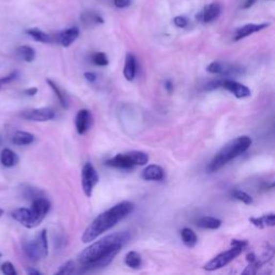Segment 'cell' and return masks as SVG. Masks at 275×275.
I'll return each mask as SVG.
<instances>
[{
    "label": "cell",
    "mask_w": 275,
    "mask_h": 275,
    "mask_svg": "<svg viewBox=\"0 0 275 275\" xmlns=\"http://www.w3.org/2000/svg\"><path fill=\"white\" fill-rule=\"evenodd\" d=\"M220 12H222V5L218 2H213L204 8L202 12L197 16V19L202 21L203 23H211L218 19Z\"/></svg>",
    "instance_id": "4fadbf2b"
},
{
    "label": "cell",
    "mask_w": 275,
    "mask_h": 275,
    "mask_svg": "<svg viewBox=\"0 0 275 275\" xmlns=\"http://www.w3.org/2000/svg\"><path fill=\"white\" fill-rule=\"evenodd\" d=\"M23 249L25 254L28 256L32 261H38L41 258H45L48 254V245H47V235L46 230H42L37 235L35 240L24 242Z\"/></svg>",
    "instance_id": "5b68a950"
},
{
    "label": "cell",
    "mask_w": 275,
    "mask_h": 275,
    "mask_svg": "<svg viewBox=\"0 0 275 275\" xmlns=\"http://www.w3.org/2000/svg\"><path fill=\"white\" fill-rule=\"evenodd\" d=\"M125 263L129 268L138 269V268H140V266H141V263H142L141 256H140L138 252H134V251L129 252L126 255Z\"/></svg>",
    "instance_id": "4316f807"
},
{
    "label": "cell",
    "mask_w": 275,
    "mask_h": 275,
    "mask_svg": "<svg viewBox=\"0 0 275 275\" xmlns=\"http://www.w3.org/2000/svg\"><path fill=\"white\" fill-rule=\"evenodd\" d=\"M129 154H130L133 163L136 166H145L148 163V154H145L143 152H138V150H134V152H129Z\"/></svg>",
    "instance_id": "83f0119b"
},
{
    "label": "cell",
    "mask_w": 275,
    "mask_h": 275,
    "mask_svg": "<svg viewBox=\"0 0 275 275\" xmlns=\"http://www.w3.org/2000/svg\"><path fill=\"white\" fill-rule=\"evenodd\" d=\"M250 220L253 225L258 228L273 227V226H275V213L263 215L260 217H252Z\"/></svg>",
    "instance_id": "44dd1931"
},
{
    "label": "cell",
    "mask_w": 275,
    "mask_h": 275,
    "mask_svg": "<svg viewBox=\"0 0 275 275\" xmlns=\"http://www.w3.org/2000/svg\"><path fill=\"white\" fill-rule=\"evenodd\" d=\"M231 245H233V249H230L225 253H222V254H219L215 258H213L211 261H209L207 265L204 266V269H206L207 271H214L217 270V269L227 266L228 263L234 260L235 258L241 254L244 247L247 245V242L233 240Z\"/></svg>",
    "instance_id": "277c9868"
},
{
    "label": "cell",
    "mask_w": 275,
    "mask_h": 275,
    "mask_svg": "<svg viewBox=\"0 0 275 275\" xmlns=\"http://www.w3.org/2000/svg\"><path fill=\"white\" fill-rule=\"evenodd\" d=\"M233 197L236 200H239L241 202H243L245 204H251L253 202V199L252 197L249 195V193H246L243 190H236L233 192Z\"/></svg>",
    "instance_id": "4dcf8cb0"
},
{
    "label": "cell",
    "mask_w": 275,
    "mask_h": 275,
    "mask_svg": "<svg viewBox=\"0 0 275 275\" xmlns=\"http://www.w3.org/2000/svg\"><path fill=\"white\" fill-rule=\"evenodd\" d=\"M37 93H38V88H36V87L27 88V89L24 90V94H25L26 96H30V97L37 95Z\"/></svg>",
    "instance_id": "74e56055"
},
{
    "label": "cell",
    "mask_w": 275,
    "mask_h": 275,
    "mask_svg": "<svg viewBox=\"0 0 275 275\" xmlns=\"http://www.w3.org/2000/svg\"><path fill=\"white\" fill-rule=\"evenodd\" d=\"M173 23L176 27H179V28H185L188 24V21L184 16H176L173 20Z\"/></svg>",
    "instance_id": "e575fe53"
},
{
    "label": "cell",
    "mask_w": 275,
    "mask_h": 275,
    "mask_svg": "<svg viewBox=\"0 0 275 275\" xmlns=\"http://www.w3.org/2000/svg\"><path fill=\"white\" fill-rule=\"evenodd\" d=\"M208 71L213 74H219V75H236L242 74L244 72V69L236 66L233 63H223V62H214L210 63L208 68Z\"/></svg>",
    "instance_id": "9c48e42d"
},
{
    "label": "cell",
    "mask_w": 275,
    "mask_h": 275,
    "mask_svg": "<svg viewBox=\"0 0 275 275\" xmlns=\"http://www.w3.org/2000/svg\"><path fill=\"white\" fill-rule=\"evenodd\" d=\"M1 271L5 275H16V274H18V272H16V270H15L14 266L11 262H9V261L2 263V265H1Z\"/></svg>",
    "instance_id": "d6a6232c"
},
{
    "label": "cell",
    "mask_w": 275,
    "mask_h": 275,
    "mask_svg": "<svg viewBox=\"0 0 275 275\" xmlns=\"http://www.w3.org/2000/svg\"><path fill=\"white\" fill-rule=\"evenodd\" d=\"M99 183V175L97 173L94 166L86 163L82 169V187L84 193L87 197H91L95 186Z\"/></svg>",
    "instance_id": "52a82bcc"
},
{
    "label": "cell",
    "mask_w": 275,
    "mask_h": 275,
    "mask_svg": "<svg viewBox=\"0 0 275 275\" xmlns=\"http://www.w3.org/2000/svg\"><path fill=\"white\" fill-rule=\"evenodd\" d=\"M268 26H269V24H247V25L242 26L241 28L236 29L235 35H234V40L239 41V40L244 39V38L255 34V32L263 30L265 28H267Z\"/></svg>",
    "instance_id": "9a60e30c"
},
{
    "label": "cell",
    "mask_w": 275,
    "mask_h": 275,
    "mask_svg": "<svg viewBox=\"0 0 275 275\" xmlns=\"http://www.w3.org/2000/svg\"><path fill=\"white\" fill-rule=\"evenodd\" d=\"M210 85H213L212 87L210 88L223 87L225 89H227L230 91V93H233L236 98H246V97L251 96V89L247 87V86L238 83L236 81L233 80H228V79L220 80V81H216V82H213Z\"/></svg>",
    "instance_id": "8992f818"
},
{
    "label": "cell",
    "mask_w": 275,
    "mask_h": 275,
    "mask_svg": "<svg viewBox=\"0 0 275 275\" xmlns=\"http://www.w3.org/2000/svg\"><path fill=\"white\" fill-rule=\"evenodd\" d=\"M2 214H3V210H2V209H0V217L2 216Z\"/></svg>",
    "instance_id": "b9f144b4"
},
{
    "label": "cell",
    "mask_w": 275,
    "mask_h": 275,
    "mask_svg": "<svg viewBox=\"0 0 275 275\" xmlns=\"http://www.w3.org/2000/svg\"><path fill=\"white\" fill-rule=\"evenodd\" d=\"M80 36V30L77 27H71L66 30L62 31L61 34L55 36V42L59 43V44L68 47L72 44V43L78 39Z\"/></svg>",
    "instance_id": "7c38bea8"
},
{
    "label": "cell",
    "mask_w": 275,
    "mask_h": 275,
    "mask_svg": "<svg viewBox=\"0 0 275 275\" xmlns=\"http://www.w3.org/2000/svg\"><path fill=\"white\" fill-rule=\"evenodd\" d=\"M35 141V136L30 132L18 131L13 136L12 142L15 145H29Z\"/></svg>",
    "instance_id": "603a6c76"
},
{
    "label": "cell",
    "mask_w": 275,
    "mask_h": 275,
    "mask_svg": "<svg viewBox=\"0 0 275 275\" xmlns=\"http://www.w3.org/2000/svg\"><path fill=\"white\" fill-rule=\"evenodd\" d=\"M197 225L203 229H217L222 225V220L211 216H206L199 219Z\"/></svg>",
    "instance_id": "cb8c5ba5"
},
{
    "label": "cell",
    "mask_w": 275,
    "mask_h": 275,
    "mask_svg": "<svg viewBox=\"0 0 275 275\" xmlns=\"http://www.w3.org/2000/svg\"><path fill=\"white\" fill-rule=\"evenodd\" d=\"M80 19L81 23L83 24L85 28H91V27L105 23V20L98 13L94 12V11H85V12L81 14Z\"/></svg>",
    "instance_id": "2e32d148"
},
{
    "label": "cell",
    "mask_w": 275,
    "mask_h": 275,
    "mask_svg": "<svg viewBox=\"0 0 275 275\" xmlns=\"http://www.w3.org/2000/svg\"><path fill=\"white\" fill-rule=\"evenodd\" d=\"M21 117L27 121L34 122H47L55 117V112L50 107H40V109H31L21 113Z\"/></svg>",
    "instance_id": "30bf717a"
},
{
    "label": "cell",
    "mask_w": 275,
    "mask_h": 275,
    "mask_svg": "<svg viewBox=\"0 0 275 275\" xmlns=\"http://www.w3.org/2000/svg\"><path fill=\"white\" fill-rule=\"evenodd\" d=\"M84 78L88 81L90 83H94L95 81L97 80V75L94 72H85L84 73Z\"/></svg>",
    "instance_id": "8d00e7d4"
},
{
    "label": "cell",
    "mask_w": 275,
    "mask_h": 275,
    "mask_svg": "<svg viewBox=\"0 0 275 275\" xmlns=\"http://www.w3.org/2000/svg\"><path fill=\"white\" fill-rule=\"evenodd\" d=\"M18 77H19L18 71H14V72H12L11 74H9L8 77L1 78V79H0V88H1L3 85L8 84V83H10V82H12V81H14Z\"/></svg>",
    "instance_id": "836d02e7"
},
{
    "label": "cell",
    "mask_w": 275,
    "mask_h": 275,
    "mask_svg": "<svg viewBox=\"0 0 275 275\" xmlns=\"http://www.w3.org/2000/svg\"><path fill=\"white\" fill-rule=\"evenodd\" d=\"M91 123V114L88 110H80L75 117V127L80 134H84L88 130Z\"/></svg>",
    "instance_id": "5bb4252c"
},
{
    "label": "cell",
    "mask_w": 275,
    "mask_h": 275,
    "mask_svg": "<svg viewBox=\"0 0 275 275\" xmlns=\"http://www.w3.org/2000/svg\"><path fill=\"white\" fill-rule=\"evenodd\" d=\"M165 171L157 165L148 166L142 172V179L145 181H163Z\"/></svg>",
    "instance_id": "ac0fdd59"
},
{
    "label": "cell",
    "mask_w": 275,
    "mask_h": 275,
    "mask_svg": "<svg viewBox=\"0 0 275 275\" xmlns=\"http://www.w3.org/2000/svg\"><path fill=\"white\" fill-rule=\"evenodd\" d=\"M165 87L169 94H171L172 91H173V84H172L171 81H167L166 84H165Z\"/></svg>",
    "instance_id": "f35d334b"
},
{
    "label": "cell",
    "mask_w": 275,
    "mask_h": 275,
    "mask_svg": "<svg viewBox=\"0 0 275 275\" xmlns=\"http://www.w3.org/2000/svg\"><path fill=\"white\" fill-rule=\"evenodd\" d=\"M27 273H28V274H36V275L41 274V272L37 271V270H32V269H28V270H27Z\"/></svg>",
    "instance_id": "60d3db41"
},
{
    "label": "cell",
    "mask_w": 275,
    "mask_h": 275,
    "mask_svg": "<svg viewBox=\"0 0 275 275\" xmlns=\"http://www.w3.org/2000/svg\"><path fill=\"white\" fill-rule=\"evenodd\" d=\"M91 61H93V63L96 64V66L105 67L109 64V59H107L106 54L102 52H97V53L93 54V56H91Z\"/></svg>",
    "instance_id": "f546056e"
},
{
    "label": "cell",
    "mask_w": 275,
    "mask_h": 275,
    "mask_svg": "<svg viewBox=\"0 0 275 275\" xmlns=\"http://www.w3.org/2000/svg\"><path fill=\"white\" fill-rule=\"evenodd\" d=\"M129 239H130V234L128 233L106 235L81 253L79 255V261L82 263L85 270L109 266Z\"/></svg>",
    "instance_id": "6da1fadb"
},
{
    "label": "cell",
    "mask_w": 275,
    "mask_h": 275,
    "mask_svg": "<svg viewBox=\"0 0 275 275\" xmlns=\"http://www.w3.org/2000/svg\"><path fill=\"white\" fill-rule=\"evenodd\" d=\"M74 269H75L74 262L72 260H69L66 263H63V265L59 268L57 273L58 274H71L74 272Z\"/></svg>",
    "instance_id": "1f68e13d"
},
{
    "label": "cell",
    "mask_w": 275,
    "mask_h": 275,
    "mask_svg": "<svg viewBox=\"0 0 275 275\" xmlns=\"http://www.w3.org/2000/svg\"><path fill=\"white\" fill-rule=\"evenodd\" d=\"M0 163H1L5 168H12V167H14L19 163V156L16 155L13 150L4 148L1 154H0Z\"/></svg>",
    "instance_id": "ffe728a7"
},
{
    "label": "cell",
    "mask_w": 275,
    "mask_h": 275,
    "mask_svg": "<svg viewBox=\"0 0 275 275\" xmlns=\"http://www.w3.org/2000/svg\"><path fill=\"white\" fill-rule=\"evenodd\" d=\"M106 166H110L113 167V168H118V169H131L133 167H136L129 153L118 154L114 156V157L110 158L109 160H106Z\"/></svg>",
    "instance_id": "8fae6325"
},
{
    "label": "cell",
    "mask_w": 275,
    "mask_h": 275,
    "mask_svg": "<svg viewBox=\"0 0 275 275\" xmlns=\"http://www.w3.org/2000/svg\"><path fill=\"white\" fill-rule=\"evenodd\" d=\"M256 1H257V0H246L244 5H243V8H244V9H249V8L253 7V5H254V3H255Z\"/></svg>",
    "instance_id": "ab89813d"
},
{
    "label": "cell",
    "mask_w": 275,
    "mask_h": 275,
    "mask_svg": "<svg viewBox=\"0 0 275 275\" xmlns=\"http://www.w3.org/2000/svg\"><path fill=\"white\" fill-rule=\"evenodd\" d=\"M133 209L134 206L131 202L123 201L98 215L84 231L82 235L83 243H90L100 234L114 227L122 219L127 217L133 211Z\"/></svg>",
    "instance_id": "7a4b0ae2"
},
{
    "label": "cell",
    "mask_w": 275,
    "mask_h": 275,
    "mask_svg": "<svg viewBox=\"0 0 275 275\" xmlns=\"http://www.w3.org/2000/svg\"><path fill=\"white\" fill-rule=\"evenodd\" d=\"M181 238H182L183 243L188 247H193L197 244V241H198L196 233L190 228H184L181 230Z\"/></svg>",
    "instance_id": "d4e9b609"
},
{
    "label": "cell",
    "mask_w": 275,
    "mask_h": 275,
    "mask_svg": "<svg viewBox=\"0 0 275 275\" xmlns=\"http://www.w3.org/2000/svg\"><path fill=\"white\" fill-rule=\"evenodd\" d=\"M124 77L127 81H133L137 73V59L133 54L128 53L126 55L125 66H124Z\"/></svg>",
    "instance_id": "d6986e66"
},
{
    "label": "cell",
    "mask_w": 275,
    "mask_h": 275,
    "mask_svg": "<svg viewBox=\"0 0 275 275\" xmlns=\"http://www.w3.org/2000/svg\"><path fill=\"white\" fill-rule=\"evenodd\" d=\"M46 83L50 85V87L53 89L54 93H55V95L57 96V98L59 100V102H61V105L63 106V107H68V105H67V100H66V97H64V95L63 94V91L59 89L58 86L53 82L52 80H46Z\"/></svg>",
    "instance_id": "f1b7e54d"
},
{
    "label": "cell",
    "mask_w": 275,
    "mask_h": 275,
    "mask_svg": "<svg viewBox=\"0 0 275 275\" xmlns=\"http://www.w3.org/2000/svg\"><path fill=\"white\" fill-rule=\"evenodd\" d=\"M18 55L27 63L34 62L36 58V51L31 46L23 45L18 48Z\"/></svg>",
    "instance_id": "484cf974"
},
{
    "label": "cell",
    "mask_w": 275,
    "mask_h": 275,
    "mask_svg": "<svg viewBox=\"0 0 275 275\" xmlns=\"http://www.w3.org/2000/svg\"><path fill=\"white\" fill-rule=\"evenodd\" d=\"M113 2H114V5L116 8L124 9L131 4V0H113Z\"/></svg>",
    "instance_id": "d590c367"
},
{
    "label": "cell",
    "mask_w": 275,
    "mask_h": 275,
    "mask_svg": "<svg viewBox=\"0 0 275 275\" xmlns=\"http://www.w3.org/2000/svg\"><path fill=\"white\" fill-rule=\"evenodd\" d=\"M11 216L14 218L16 222L21 224L24 227L31 229L32 228V218H31V211L30 209L21 208L18 209L11 213Z\"/></svg>",
    "instance_id": "e0dca14e"
},
{
    "label": "cell",
    "mask_w": 275,
    "mask_h": 275,
    "mask_svg": "<svg viewBox=\"0 0 275 275\" xmlns=\"http://www.w3.org/2000/svg\"><path fill=\"white\" fill-rule=\"evenodd\" d=\"M50 201L45 198L38 197L32 200L30 211H31V218H32V228L37 227L38 225L41 224V222L44 219L45 215L50 211Z\"/></svg>",
    "instance_id": "ba28073f"
},
{
    "label": "cell",
    "mask_w": 275,
    "mask_h": 275,
    "mask_svg": "<svg viewBox=\"0 0 275 275\" xmlns=\"http://www.w3.org/2000/svg\"><path fill=\"white\" fill-rule=\"evenodd\" d=\"M26 34L29 35L31 38H34V40L42 43H52L55 42V36L47 35L44 31H42L38 28H30L26 30Z\"/></svg>",
    "instance_id": "7402d4cb"
},
{
    "label": "cell",
    "mask_w": 275,
    "mask_h": 275,
    "mask_svg": "<svg viewBox=\"0 0 275 275\" xmlns=\"http://www.w3.org/2000/svg\"><path fill=\"white\" fill-rule=\"evenodd\" d=\"M252 145V139L247 136H242L228 142L219 152L214 156L208 166L209 172H215L223 168L229 161L245 153Z\"/></svg>",
    "instance_id": "3957f363"
}]
</instances>
